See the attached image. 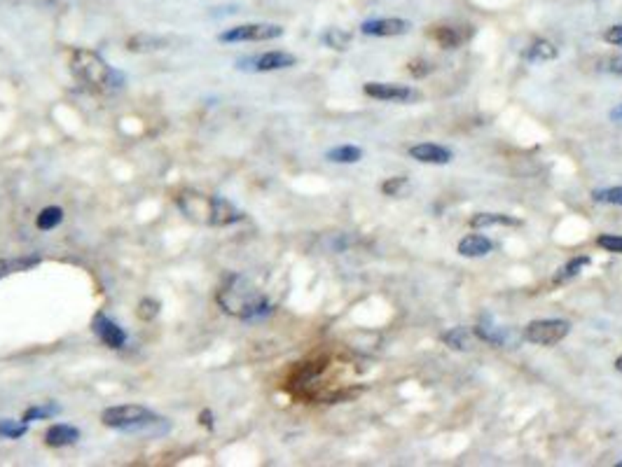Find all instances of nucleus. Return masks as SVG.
I'll list each match as a JSON object with an SVG mask.
<instances>
[{"mask_svg": "<svg viewBox=\"0 0 622 467\" xmlns=\"http://www.w3.org/2000/svg\"><path fill=\"white\" fill-rule=\"evenodd\" d=\"M176 206L187 220L206 227H229L244 218V213L239 208H234L227 199L194 192V189H185V192L176 196Z\"/></svg>", "mask_w": 622, "mask_h": 467, "instance_id": "f257e3e1", "label": "nucleus"}, {"mask_svg": "<svg viewBox=\"0 0 622 467\" xmlns=\"http://www.w3.org/2000/svg\"><path fill=\"white\" fill-rule=\"evenodd\" d=\"M218 304L222 311L234 315L241 320L260 318V315L270 313V301L255 290L244 276H229L225 285L218 292Z\"/></svg>", "mask_w": 622, "mask_h": 467, "instance_id": "f03ea898", "label": "nucleus"}, {"mask_svg": "<svg viewBox=\"0 0 622 467\" xmlns=\"http://www.w3.org/2000/svg\"><path fill=\"white\" fill-rule=\"evenodd\" d=\"M70 73L89 91H113L120 87V75L94 49H75L70 54Z\"/></svg>", "mask_w": 622, "mask_h": 467, "instance_id": "7ed1b4c3", "label": "nucleus"}, {"mask_svg": "<svg viewBox=\"0 0 622 467\" xmlns=\"http://www.w3.org/2000/svg\"><path fill=\"white\" fill-rule=\"evenodd\" d=\"M162 420L155 411H150L148 406L141 404H120L110 406L101 413V423L117 432H153L157 425H162Z\"/></svg>", "mask_w": 622, "mask_h": 467, "instance_id": "20e7f679", "label": "nucleus"}, {"mask_svg": "<svg viewBox=\"0 0 622 467\" xmlns=\"http://www.w3.org/2000/svg\"><path fill=\"white\" fill-rule=\"evenodd\" d=\"M568 332H571V325H568L566 320L550 318V320H531L527 327H524L522 334L529 344L554 346V344H559V341H564L568 337Z\"/></svg>", "mask_w": 622, "mask_h": 467, "instance_id": "39448f33", "label": "nucleus"}, {"mask_svg": "<svg viewBox=\"0 0 622 467\" xmlns=\"http://www.w3.org/2000/svg\"><path fill=\"white\" fill-rule=\"evenodd\" d=\"M283 35V29L277 24H241L234 29L220 33V42H262V40H277Z\"/></svg>", "mask_w": 622, "mask_h": 467, "instance_id": "423d86ee", "label": "nucleus"}, {"mask_svg": "<svg viewBox=\"0 0 622 467\" xmlns=\"http://www.w3.org/2000/svg\"><path fill=\"white\" fill-rule=\"evenodd\" d=\"M363 91L370 98L377 101H391V103H414L421 98L417 89L405 87V84H391V82H368Z\"/></svg>", "mask_w": 622, "mask_h": 467, "instance_id": "0eeeda50", "label": "nucleus"}, {"mask_svg": "<svg viewBox=\"0 0 622 467\" xmlns=\"http://www.w3.org/2000/svg\"><path fill=\"white\" fill-rule=\"evenodd\" d=\"M297 63V58L288 52H267V54H260L255 58H248V61H239L237 68L239 70H251V73H272V70H283L290 68V65Z\"/></svg>", "mask_w": 622, "mask_h": 467, "instance_id": "6e6552de", "label": "nucleus"}, {"mask_svg": "<svg viewBox=\"0 0 622 467\" xmlns=\"http://www.w3.org/2000/svg\"><path fill=\"white\" fill-rule=\"evenodd\" d=\"M91 332H94L96 339L108 348H122L127 344V332H124L115 320H110L106 313L94 315V320H91Z\"/></svg>", "mask_w": 622, "mask_h": 467, "instance_id": "1a4fd4ad", "label": "nucleus"}, {"mask_svg": "<svg viewBox=\"0 0 622 467\" xmlns=\"http://www.w3.org/2000/svg\"><path fill=\"white\" fill-rule=\"evenodd\" d=\"M412 29V24L407 22V19H398V17H391V19H372V22H365L363 26H360V31L365 33V35H372V38H393V35H405Z\"/></svg>", "mask_w": 622, "mask_h": 467, "instance_id": "9d476101", "label": "nucleus"}, {"mask_svg": "<svg viewBox=\"0 0 622 467\" xmlns=\"http://www.w3.org/2000/svg\"><path fill=\"white\" fill-rule=\"evenodd\" d=\"M428 35L440 45L442 49H456L470 38V31L458 29V26H433L428 31Z\"/></svg>", "mask_w": 622, "mask_h": 467, "instance_id": "9b49d317", "label": "nucleus"}, {"mask_svg": "<svg viewBox=\"0 0 622 467\" xmlns=\"http://www.w3.org/2000/svg\"><path fill=\"white\" fill-rule=\"evenodd\" d=\"M410 157L421 164H449L451 161V152L447 148L435 145V143H421V145L410 148Z\"/></svg>", "mask_w": 622, "mask_h": 467, "instance_id": "f8f14e48", "label": "nucleus"}, {"mask_svg": "<svg viewBox=\"0 0 622 467\" xmlns=\"http://www.w3.org/2000/svg\"><path fill=\"white\" fill-rule=\"evenodd\" d=\"M80 439V430L73 425H65V423H56L47 427L45 432V444L52 446V449H63V446H70Z\"/></svg>", "mask_w": 622, "mask_h": 467, "instance_id": "ddd939ff", "label": "nucleus"}, {"mask_svg": "<svg viewBox=\"0 0 622 467\" xmlns=\"http://www.w3.org/2000/svg\"><path fill=\"white\" fill-rule=\"evenodd\" d=\"M169 47V38L153 35V33H139L131 40H127V49L136 54H146V52H162Z\"/></svg>", "mask_w": 622, "mask_h": 467, "instance_id": "4468645a", "label": "nucleus"}, {"mask_svg": "<svg viewBox=\"0 0 622 467\" xmlns=\"http://www.w3.org/2000/svg\"><path fill=\"white\" fill-rule=\"evenodd\" d=\"M491 250H494V243H491L487 236H480V234H470L458 243V253H461L463 258H484V255H489Z\"/></svg>", "mask_w": 622, "mask_h": 467, "instance_id": "2eb2a0df", "label": "nucleus"}, {"mask_svg": "<svg viewBox=\"0 0 622 467\" xmlns=\"http://www.w3.org/2000/svg\"><path fill=\"white\" fill-rule=\"evenodd\" d=\"M470 225L473 227H517L522 225L520 220L513 218V215H506V213H477L473 220H470Z\"/></svg>", "mask_w": 622, "mask_h": 467, "instance_id": "dca6fc26", "label": "nucleus"}, {"mask_svg": "<svg viewBox=\"0 0 622 467\" xmlns=\"http://www.w3.org/2000/svg\"><path fill=\"white\" fill-rule=\"evenodd\" d=\"M470 339H473V332H470L468 327H454V330L442 334L444 344H447L449 348H456V351H468Z\"/></svg>", "mask_w": 622, "mask_h": 467, "instance_id": "f3484780", "label": "nucleus"}, {"mask_svg": "<svg viewBox=\"0 0 622 467\" xmlns=\"http://www.w3.org/2000/svg\"><path fill=\"white\" fill-rule=\"evenodd\" d=\"M61 220H63V210L59 206H47V208H42L40 215L36 218V225L40 232H52L54 227L61 225Z\"/></svg>", "mask_w": 622, "mask_h": 467, "instance_id": "a211bd4d", "label": "nucleus"}, {"mask_svg": "<svg viewBox=\"0 0 622 467\" xmlns=\"http://www.w3.org/2000/svg\"><path fill=\"white\" fill-rule=\"evenodd\" d=\"M327 159L335 164H356L363 159V150L356 145H339L327 152Z\"/></svg>", "mask_w": 622, "mask_h": 467, "instance_id": "6ab92c4d", "label": "nucleus"}, {"mask_svg": "<svg viewBox=\"0 0 622 467\" xmlns=\"http://www.w3.org/2000/svg\"><path fill=\"white\" fill-rule=\"evenodd\" d=\"M524 56H527V61H552V58H557V47L547 40H536Z\"/></svg>", "mask_w": 622, "mask_h": 467, "instance_id": "aec40b11", "label": "nucleus"}, {"mask_svg": "<svg viewBox=\"0 0 622 467\" xmlns=\"http://www.w3.org/2000/svg\"><path fill=\"white\" fill-rule=\"evenodd\" d=\"M59 411H61V406L54 404V402L36 404V406H29V409L24 411L22 420H24V423H33V420H40V418H52V416H56Z\"/></svg>", "mask_w": 622, "mask_h": 467, "instance_id": "412c9836", "label": "nucleus"}, {"mask_svg": "<svg viewBox=\"0 0 622 467\" xmlns=\"http://www.w3.org/2000/svg\"><path fill=\"white\" fill-rule=\"evenodd\" d=\"M323 42L330 49L344 52V49H349V45H351V33H346L342 29H327L323 33Z\"/></svg>", "mask_w": 622, "mask_h": 467, "instance_id": "4be33fe9", "label": "nucleus"}, {"mask_svg": "<svg viewBox=\"0 0 622 467\" xmlns=\"http://www.w3.org/2000/svg\"><path fill=\"white\" fill-rule=\"evenodd\" d=\"M26 432H29V423H24V420H12V418H3V420H0V437H5V439H22Z\"/></svg>", "mask_w": 622, "mask_h": 467, "instance_id": "5701e85b", "label": "nucleus"}, {"mask_svg": "<svg viewBox=\"0 0 622 467\" xmlns=\"http://www.w3.org/2000/svg\"><path fill=\"white\" fill-rule=\"evenodd\" d=\"M587 264H589V258H573L571 262H568V264H564V267L559 269V271H557L554 280H557V283H566V280H571V278H575V276H578Z\"/></svg>", "mask_w": 622, "mask_h": 467, "instance_id": "b1692460", "label": "nucleus"}, {"mask_svg": "<svg viewBox=\"0 0 622 467\" xmlns=\"http://www.w3.org/2000/svg\"><path fill=\"white\" fill-rule=\"evenodd\" d=\"M40 264V260L38 258H19V260H5V262H0V278H3V276H10V274H15V271H26V269H31V267H38Z\"/></svg>", "mask_w": 622, "mask_h": 467, "instance_id": "393cba45", "label": "nucleus"}, {"mask_svg": "<svg viewBox=\"0 0 622 467\" xmlns=\"http://www.w3.org/2000/svg\"><path fill=\"white\" fill-rule=\"evenodd\" d=\"M592 199L597 201V203H611V206H622V187L594 189Z\"/></svg>", "mask_w": 622, "mask_h": 467, "instance_id": "a878e982", "label": "nucleus"}, {"mask_svg": "<svg viewBox=\"0 0 622 467\" xmlns=\"http://www.w3.org/2000/svg\"><path fill=\"white\" fill-rule=\"evenodd\" d=\"M139 318L141 320H153V318H157V313H160V301L157 299H141V304H139Z\"/></svg>", "mask_w": 622, "mask_h": 467, "instance_id": "bb28decb", "label": "nucleus"}, {"mask_svg": "<svg viewBox=\"0 0 622 467\" xmlns=\"http://www.w3.org/2000/svg\"><path fill=\"white\" fill-rule=\"evenodd\" d=\"M597 246H601L608 253H622V236L618 234H601L597 239Z\"/></svg>", "mask_w": 622, "mask_h": 467, "instance_id": "cd10ccee", "label": "nucleus"}, {"mask_svg": "<svg viewBox=\"0 0 622 467\" xmlns=\"http://www.w3.org/2000/svg\"><path fill=\"white\" fill-rule=\"evenodd\" d=\"M405 187H407V177H403V175L401 177H389V180L382 185V192L386 196H398Z\"/></svg>", "mask_w": 622, "mask_h": 467, "instance_id": "c85d7f7f", "label": "nucleus"}, {"mask_svg": "<svg viewBox=\"0 0 622 467\" xmlns=\"http://www.w3.org/2000/svg\"><path fill=\"white\" fill-rule=\"evenodd\" d=\"M601 70L611 75H622V56H611L601 61Z\"/></svg>", "mask_w": 622, "mask_h": 467, "instance_id": "c756f323", "label": "nucleus"}, {"mask_svg": "<svg viewBox=\"0 0 622 467\" xmlns=\"http://www.w3.org/2000/svg\"><path fill=\"white\" fill-rule=\"evenodd\" d=\"M604 40L608 45H622V26H611V29L604 33Z\"/></svg>", "mask_w": 622, "mask_h": 467, "instance_id": "7c9ffc66", "label": "nucleus"}, {"mask_svg": "<svg viewBox=\"0 0 622 467\" xmlns=\"http://www.w3.org/2000/svg\"><path fill=\"white\" fill-rule=\"evenodd\" d=\"M430 70H433V68H430V65L426 63V61H412V63H410V73H412V75H417V77L428 75Z\"/></svg>", "mask_w": 622, "mask_h": 467, "instance_id": "2f4dec72", "label": "nucleus"}, {"mask_svg": "<svg viewBox=\"0 0 622 467\" xmlns=\"http://www.w3.org/2000/svg\"><path fill=\"white\" fill-rule=\"evenodd\" d=\"M611 120H613V122H622V105H618V108L613 110V113H611Z\"/></svg>", "mask_w": 622, "mask_h": 467, "instance_id": "473e14b6", "label": "nucleus"}, {"mask_svg": "<svg viewBox=\"0 0 622 467\" xmlns=\"http://www.w3.org/2000/svg\"><path fill=\"white\" fill-rule=\"evenodd\" d=\"M615 370H618V372L622 374V355H620L618 360H615Z\"/></svg>", "mask_w": 622, "mask_h": 467, "instance_id": "72a5a7b5", "label": "nucleus"}, {"mask_svg": "<svg viewBox=\"0 0 622 467\" xmlns=\"http://www.w3.org/2000/svg\"><path fill=\"white\" fill-rule=\"evenodd\" d=\"M618 467H622V460H620V463H618Z\"/></svg>", "mask_w": 622, "mask_h": 467, "instance_id": "f704fd0d", "label": "nucleus"}]
</instances>
